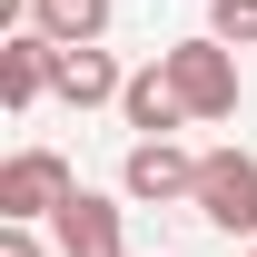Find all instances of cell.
I'll use <instances>...</instances> for the list:
<instances>
[{
    "label": "cell",
    "instance_id": "cell-1",
    "mask_svg": "<svg viewBox=\"0 0 257 257\" xmlns=\"http://www.w3.org/2000/svg\"><path fill=\"white\" fill-rule=\"evenodd\" d=\"M159 60H168V79H178V99H188V119H237V50H227L218 30L178 40Z\"/></svg>",
    "mask_w": 257,
    "mask_h": 257
},
{
    "label": "cell",
    "instance_id": "cell-2",
    "mask_svg": "<svg viewBox=\"0 0 257 257\" xmlns=\"http://www.w3.org/2000/svg\"><path fill=\"white\" fill-rule=\"evenodd\" d=\"M188 208L218 227V237H257V149H208Z\"/></svg>",
    "mask_w": 257,
    "mask_h": 257
},
{
    "label": "cell",
    "instance_id": "cell-3",
    "mask_svg": "<svg viewBox=\"0 0 257 257\" xmlns=\"http://www.w3.org/2000/svg\"><path fill=\"white\" fill-rule=\"evenodd\" d=\"M119 198H128V208H188V198H198V159L178 149V139H128Z\"/></svg>",
    "mask_w": 257,
    "mask_h": 257
},
{
    "label": "cell",
    "instance_id": "cell-4",
    "mask_svg": "<svg viewBox=\"0 0 257 257\" xmlns=\"http://www.w3.org/2000/svg\"><path fill=\"white\" fill-rule=\"evenodd\" d=\"M50 247L60 257H128V198L69 188L60 208H50Z\"/></svg>",
    "mask_w": 257,
    "mask_h": 257
},
{
    "label": "cell",
    "instance_id": "cell-5",
    "mask_svg": "<svg viewBox=\"0 0 257 257\" xmlns=\"http://www.w3.org/2000/svg\"><path fill=\"white\" fill-rule=\"evenodd\" d=\"M69 188H79V168H69L60 149H10V168H0V218L40 227V218H50Z\"/></svg>",
    "mask_w": 257,
    "mask_h": 257
},
{
    "label": "cell",
    "instance_id": "cell-6",
    "mask_svg": "<svg viewBox=\"0 0 257 257\" xmlns=\"http://www.w3.org/2000/svg\"><path fill=\"white\" fill-rule=\"evenodd\" d=\"M50 89H60V40L50 30H10L0 40V109L20 119V109H40Z\"/></svg>",
    "mask_w": 257,
    "mask_h": 257
},
{
    "label": "cell",
    "instance_id": "cell-7",
    "mask_svg": "<svg viewBox=\"0 0 257 257\" xmlns=\"http://www.w3.org/2000/svg\"><path fill=\"white\" fill-rule=\"evenodd\" d=\"M119 119L139 128V139H168V128H188V99H178V79H168V60L128 69V89H119Z\"/></svg>",
    "mask_w": 257,
    "mask_h": 257
},
{
    "label": "cell",
    "instance_id": "cell-8",
    "mask_svg": "<svg viewBox=\"0 0 257 257\" xmlns=\"http://www.w3.org/2000/svg\"><path fill=\"white\" fill-rule=\"evenodd\" d=\"M119 89H128V69L99 50V40H79V50H60V89L50 99H69V109H119Z\"/></svg>",
    "mask_w": 257,
    "mask_h": 257
},
{
    "label": "cell",
    "instance_id": "cell-9",
    "mask_svg": "<svg viewBox=\"0 0 257 257\" xmlns=\"http://www.w3.org/2000/svg\"><path fill=\"white\" fill-rule=\"evenodd\" d=\"M30 30H50L60 50H79V40H109V0H30Z\"/></svg>",
    "mask_w": 257,
    "mask_h": 257
},
{
    "label": "cell",
    "instance_id": "cell-10",
    "mask_svg": "<svg viewBox=\"0 0 257 257\" xmlns=\"http://www.w3.org/2000/svg\"><path fill=\"white\" fill-rule=\"evenodd\" d=\"M208 30L227 50H257V0H208Z\"/></svg>",
    "mask_w": 257,
    "mask_h": 257
},
{
    "label": "cell",
    "instance_id": "cell-11",
    "mask_svg": "<svg viewBox=\"0 0 257 257\" xmlns=\"http://www.w3.org/2000/svg\"><path fill=\"white\" fill-rule=\"evenodd\" d=\"M0 257H60V247H40V237H30L20 218H0Z\"/></svg>",
    "mask_w": 257,
    "mask_h": 257
},
{
    "label": "cell",
    "instance_id": "cell-12",
    "mask_svg": "<svg viewBox=\"0 0 257 257\" xmlns=\"http://www.w3.org/2000/svg\"><path fill=\"white\" fill-rule=\"evenodd\" d=\"M237 257H257V237H247V247H237Z\"/></svg>",
    "mask_w": 257,
    "mask_h": 257
}]
</instances>
